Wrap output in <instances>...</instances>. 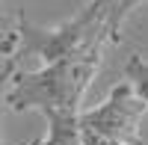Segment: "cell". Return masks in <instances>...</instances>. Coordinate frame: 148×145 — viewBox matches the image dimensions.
Masks as SVG:
<instances>
[{
    "label": "cell",
    "instance_id": "cell-6",
    "mask_svg": "<svg viewBox=\"0 0 148 145\" xmlns=\"http://www.w3.org/2000/svg\"><path fill=\"white\" fill-rule=\"evenodd\" d=\"M142 3H148V0H116V3H113V9H110V21H113V30H116V33H121V24H125V18H127L136 6H142Z\"/></svg>",
    "mask_w": 148,
    "mask_h": 145
},
{
    "label": "cell",
    "instance_id": "cell-2",
    "mask_svg": "<svg viewBox=\"0 0 148 145\" xmlns=\"http://www.w3.org/2000/svg\"><path fill=\"white\" fill-rule=\"evenodd\" d=\"M116 36L113 21H110V6H98L89 0L80 15L59 27H36L27 18H18V27L6 33L0 42V53L6 56L12 68H18L24 59H42V65L59 62L68 56H80L89 51H104L107 42Z\"/></svg>",
    "mask_w": 148,
    "mask_h": 145
},
{
    "label": "cell",
    "instance_id": "cell-9",
    "mask_svg": "<svg viewBox=\"0 0 148 145\" xmlns=\"http://www.w3.org/2000/svg\"><path fill=\"white\" fill-rule=\"evenodd\" d=\"M92 3H98V6H110V9H113V3H116V0H92Z\"/></svg>",
    "mask_w": 148,
    "mask_h": 145
},
{
    "label": "cell",
    "instance_id": "cell-3",
    "mask_svg": "<svg viewBox=\"0 0 148 145\" xmlns=\"http://www.w3.org/2000/svg\"><path fill=\"white\" fill-rule=\"evenodd\" d=\"M145 104L136 98L133 86L125 83H116L110 95L92 107V110H80L77 122L80 127H92L104 136H113L119 142L127 145H142V118H145Z\"/></svg>",
    "mask_w": 148,
    "mask_h": 145
},
{
    "label": "cell",
    "instance_id": "cell-1",
    "mask_svg": "<svg viewBox=\"0 0 148 145\" xmlns=\"http://www.w3.org/2000/svg\"><path fill=\"white\" fill-rule=\"evenodd\" d=\"M104 51H89L80 56H68L59 62L39 65L36 71L15 68L3 83V104L12 113L36 110L42 116L71 113L77 116L92 80L101 68Z\"/></svg>",
    "mask_w": 148,
    "mask_h": 145
},
{
    "label": "cell",
    "instance_id": "cell-8",
    "mask_svg": "<svg viewBox=\"0 0 148 145\" xmlns=\"http://www.w3.org/2000/svg\"><path fill=\"white\" fill-rule=\"evenodd\" d=\"M12 71H15V68H12V65L6 62V68H3V71H0V89H3V83H6V77L12 74ZM0 145H3V142H0Z\"/></svg>",
    "mask_w": 148,
    "mask_h": 145
},
{
    "label": "cell",
    "instance_id": "cell-4",
    "mask_svg": "<svg viewBox=\"0 0 148 145\" xmlns=\"http://www.w3.org/2000/svg\"><path fill=\"white\" fill-rule=\"evenodd\" d=\"M77 116H80V113H77ZM77 116H71V113L45 116V122H47L45 136L33 139L30 145H83V142H80V124H77Z\"/></svg>",
    "mask_w": 148,
    "mask_h": 145
},
{
    "label": "cell",
    "instance_id": "cell-7",
    "mask_svg": "<svg viewBox=\"0 0 148 145\" xmlns=\"http://www.w3.org/2000/svg\"><path fill=\"white\" fill-rule=\"evenodd\" d=\"M80 124V122H77ZM80 142L83 145H127V142H119L113 136H104V133H98V130L92 127H80Z\"/></svg>",
    "mask_w": 148,
    "mask_h": 145
},
{
    "label": "cell",
    "instance_id": "cell-5",
    "mask_svg": "<svg viewBox=\"0 0 148 145\" xmlns=\"http://www.w3.org/2000/svg\"><path fill=\"white\" fill-rule=\"evenodd\" d=\"M125 77L133 86L136 98L145 104V110H148V59L139 56V53H130L127 62H125Z\"/></svg>",
    "mask_w": 148,
    "mask_h": 145
}]
</instances>
